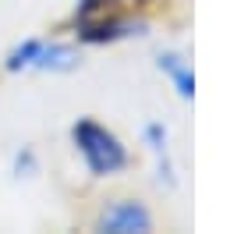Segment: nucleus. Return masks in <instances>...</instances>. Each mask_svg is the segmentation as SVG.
<instances>
[{
  "label": "nucleus",
  "instance_id": "0eeeda50",
  "mask_svg": "<svg viewBox=\"0 0 248 234\" xmlns=\"http://www.w3.org/2000/svg\"><path fill=\"white\" fill-rule=\"evenodd\" d=\"M107 4H110V0H78V7H75V18L82 21V18H96V15H107Z\"/></svg>",
  "mask_w": 248,
  "mask_h": 234
},
{
  "label": "nucleus",
  "instance_id": "20e7f679",
  "mask_svg": "<svg viewBox=\"0 0 248 234\" xmlns=\"http://www.w3.org/2000/svg\"><path fill=\"white\" fill-rule=\"evenodd\" d=\"M142 32H145L142 21H128V18L96 15V18H82V21H78V39L89 43V47H103V43L131 39V36H142Z\"/></svg>",
  "mask_w": 248,
  "mask_h": 234
},
{
  "label": "nucleus",
  "instance_id": "f257e3e1",
  "mask_svg": "<svg viewBox=\"0 0 248 234\" xmlns=\"http://www.w3.org/2000/svg\"><path fill=\"white\" fill-rule=\"evenodd\" d=\"M71 142H75V153L82 156L85 171L93 177L121 174L124 167L131 163L128 146H124L107 125H99L96 117H78L71 125Z\"/></svg>",
  "mask_w": 248,
  "mask_h": 234
},
{
  "label": "nucleus",
  "instance_id": "f03ea898",
  "mask_svg": "<svg viewBox=\"0 0 248 234\" xmlns=\"http://www.w3.org/2000/svg\"><path fill=\"white\" fill-rule=\"evenodd\" d=\"M82 57H78L75 47L67 43H50V39H21L7 50L4 57V71L18 75V71H50V75H61V71H75Z\"/></svg>",
  "mask_w": 248,
  "mask_h": 234
},
{
  "label": "nucleus",
  "instance_id": "6e6552de",
  "mask_svg": "<svg viewBox=\"0 0 248 234\" xmlns=\"http://www.w3.org/2000/svg\"><path fill=\"white\" fill-rule=\"evenodd\" d=\"M15 174L18 177H32V174H36V153H32L29 146L15 156Z\"/></svg>",
  "mask_w": 248,
  "mask_h": 234
},
{
  "label": "nucleus",
  "instance_id": "423d86ee",
  "mask_svg": "<svg viewBox=\"0 0 248 234\" xmlns=\"http://www.w3.org/2000/svg\"><path fill=\"white\" fill-rule=\"evenodd\" d=\"M142 139L149 153L156 156V171H160V185H174V163H170V139H167V128L160 121H149V125L142 128Z\"/></svg>",
  "mask_w": 248,
  "mask_h": 234
},
{
  "label": "nucleus",
  "instance_id": "7ed1b4c3",
  "mask_svg": "<svg viewBox=\"0 0 248 234\" xmlns=\"http://www.w3.org/2000/svg\"><path fill=\"white\" fill-rule=\"evenodd\" d=\"M99 234H149L153 231V213L139 199H110L96 217Z\"/></svg>",
  "mask_w": 248,
  "mask_h": 234
},
{
  "label": "nucleus",
  "instance_id": "39448f33",
  "mask_svg": "<svg viewBox=\"0 0 248 234\" xmlns=\"http://www.w3.org/2000/svg\"><path fill=\"white\" fill-rule=\"evenodd\" d=\"M156 68L170 78V85L177 89V96H181V99H191V96H195V71H191V61H188V57L167 50V53L156 57Z\"/></svg>",
  "mask_w": 248,
  "mask_h": 234
}]
</instances>
